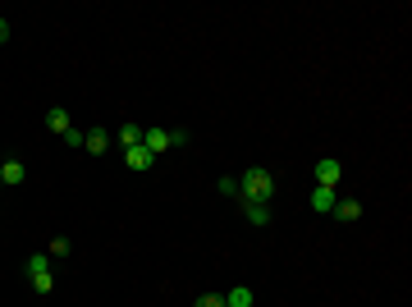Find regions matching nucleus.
Instances as JSON below:
<instances>
[{
    "instance_id": "0eeeda50",
    "label": "nucleus",
    "mask_w": 412,
    "mask_h": 307,
    "mask_svg": "<svg viewBox=\"0 0 412 307\" xmlns=\"http://www.w3.org/2000/svg\"><path fill=\"white\" fill-rule=\"evenodd\" d=\"M124 165L142 174V170H152V165H156V156L147 152V147H128V152H124Z\"/></svg>"
},
{
    "instance_id": "9b49d317",
    "label": "nucleus",
    "mask_w": 412,
    "mask_h": 307,
    "mask_svg": "<svg viewBox=\"0 0 412 307\" xmlns=\"http://www.w3.org/2000/svg\"><path fill=\"white\" fill-rule=\"evenodd\" d=\"M330 216H335V221H357V216H362V202H353V197H339V202H335V211H330Z\"/></svg>"
},
{
    "instance_id": "1a4fd4ad",
    "label": "nucleus",
    "mask_w": 412,
    "mask_h": 307,
    "mask_svg": "<svg viewBox=\"0 0 412 307\" xmlns=\"http://www.w3.org/2000/svg\"><path fill=\"white\" fill-rule=\"evenodd\" d=\"M46 129H51V133H69V129H74V124H69V110L65 106H51L46 110Z\"/></svg>"
},
{
    "instance_id": "dca6fc26",
    "label": "nucleus",
    "mask_w": 412,
    "mask_h": 307,
    "mask_svg": "<svg viewBox=\"0 0 412 307\" xmlns=\"http://www.w3.org/2000/svg\"><path fill=\"white\" fill-rule=\"evenodd\" d=\"M51 257H69V239H51Z\"/></svg>"
},
{
    "instance_id": "f8f14e48",
    "label": "nucleus",
    "mask_w": 412,
    "mask_h": 307,
    "mask_svg": "<svg viewBox=\"0 0 412 307\" xmlns=\"http://www.w3.org/2000/svg\"><path fill=\"white\" fill-rule=\"evenodd\" d=\"M243 216H248L257 230H261V225H270V207H266V202H243Z\"/></svg>"
},
{
    "instance_id": "39448f33",
    "label": "nucleus",
    "mask_w": 412,
    "mask_h": 307,
    "mask_svg": "<svg viewBox=\"0 0 412 307\" xmlns=\"http://www.w3.org/2000/svg\"><path fill=\"white\" fill-rule=\"evenodd\" d=\"M335 202H339V192H335V188H321V183L312 188V211H317V216L335 211Z\"/></svg>"
},
{
    "instance_id": "f03ea898",
    "label": "nucleus",
    "mask_w": 412,
    "mask_h": 307,
    "mask_svg": "<svg viewBox=\"0 0 412 307\" xmlns=\"http://www.w3.org/2000/svg\"><path fill=\"white\" fill-rule=\"evenodd\" d=\"M23 270H28V285L37 289V294H51V289H55V270H51V257H46V252H32Z\"/></svg>"
},
{
    "instance_id": "ddd939ff",
    "label": "nucleus",
    "mask_w": 412,
    "mask_h": 307,
    "mask_svg": "<svg viewBox=\"0 0 412 307\" xmlns=\"http://www.w3.org/2000/svg\"><path fill=\"white\" fill-rule=\"evenodd\" d=\"M225 307H252V289H248V285L230 289V294H225Z\"/></svg>"
},
{
    "instance_id": "a211bd4d",
    "label": "nucleus",
    "mask_w": 412,
    "mask_h": 307,
    "mask_svg": "<svg viewBox=\"0 0 412 307\" xmlns=\"http://www.w3.org/2000/svg\"><path fill=\"white\" fill-rule=\"evenodd\" d=\"M5 41H10V23L0 19V46H5Z\"/></svg>"
},
{
    "instance_id": "9d476101",
    "label": "nucleus",
    "mask_w": 412,
    "mask_h": 307,
    "mask_svg": "<svg viewBox=\"0 0 412 307\" xmlns=\"http://www.w3.org/2000/svg\"><path fill=\"white\" fill-rule=\"evenodd\" d=\"M142 133H147V129L142 124H119V147H124V152H128V147H142Z\"/></svg>"
},
{
    "instance_id": "f257e3e1",
    "label": "nucleus",
    "mask_w": 412,
    "mask_h": 307,
    "mask_svg": "<svg viewBox=\"0 0 412 307\" xmlns=\"http://www.w3.org/2000/svg\"><path fill=\"white\" fill-rule=\"evenodd\" d=\"M275 174L270 170H261V165H252V170H243V179H239V197L243 202H266L270 207V197H275Z\"/></svg>"
},
{
    "instance_id": "2eb2a0df",
    "label": "nucleus",
    "mask_w": 412,
    "mask_h": 307,
    "mask_svg": "<svg viewBox=\"0 0 412 307\" xmlns=\"http://www.w3.org/2000/svg\"><path fill=\"white\" fill-rule=\"evenodd\" d=\"M60 138H65V147H74V152L83 147V129H69V133H60Z\"/></svg>"
},
{
    "instance_id": "7ed1b4c3",
    "label": "nucleus",
    "mask_w": 412,
    "mask_h": 307,
    "mask_svg": "<svg viewBox=\"0 0 412 307\" xmlns=\"http://www.w3.org/2000/svg\"><path fill=\"white\" fill-rule=\"evenodd\" d=\"M142 147L152 156H165V152H174L170 147V129H161V124H147V133H142Z\"/></svg>"
},
{
    "instance_id": "f3484780",
    "label": "nucleus",
    "mask_w": 412,
    "mask_h": 307,
    "mask_svg": "<svg viewBox=\"0 0 412 307\" xmlns=\"http://www.w3.org/2000/svg\"><path fill=\"white\" fill-rule=\"evenodd\" d=\"M220 192L225 197H239V179H220Z\"/></svg>"
},
{
    "instance_id": "20e7f679",
    "label": "nucleus",
    "mask_w": 412,
    "mask_h": 307,
    "mask_svg": "<svg viewBox=\"0 0 412 307\" xmlns=\"http://www.w3.org/2000/svg\"><path fill=\"white\" fill-rule=\"evenodd\" d=\"M339 179H344V165H339L335 156H326V161H317V183H321V188H335Z\"/></svg>"
},
{
    "instance_id": "4468645a",
    "label": "nucleus",
    "mask_w": 412,
    "mask_h": 307,
    "mask_svg": "<svg viewBox=\"0 0 412 307\" xmlns=\"http://www.w3.org/2000/svg\"><path fill=\"white\" fill-rule=\"evenodd\" d=\"M192 307H225V294H201Z\"/></svg>"
},
{
    "instance_id": "6e6552de",
    "label": "nucleus",
    "mask_w": 412,
    "mask_h": 307,
    "mask_svg": "<svg viewBox=\"0 0 412 307\" xmlns=\"http://www.w3.org/2000/svg\"><path fill=\"white\" fill-rule=\"evenodd\" d=\"M106 147H110V133H106V129H87V133H83V152L101 156Z\"/></svg>"
},
{
    "instance_id": "423d86ee",
    "label": "nucleus",
    "mask_w": 412,
    "mask_h": 307,
    "mask_svg": "<svg viewBox=\"0 0 412 307\" xmlns=\"http://www.w3.org/2000/svg\"><path fill=\"white\" fill-rule=\"evenodd\" d=\"M23 179H28V165H23V161H0V183H10V188H19Z\"/></svg>"
}]
</instances>
